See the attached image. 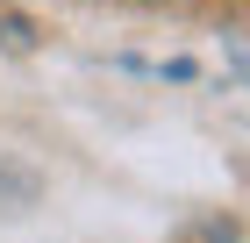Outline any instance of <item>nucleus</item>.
I'll return each instance as SVG.
<instances>
[{
    "mask_svg": "<svg viewBox=\"0 0 250 243\" xmlns=\"http://www.w3.org/2000/svg\"><path fill=\"white\" fill-rule=\"evenodd\" d=\"M43 193V179L29 165H15V157H7V150H0V215H21V207L36 200Z\"/></svg>",
    "mask_w": 250,
    "mask_h": 243,
    "instance_id": "1",
    "label": "nucleus"
},
{
    "mask_svg": "<svg viewBox=\"0 0 250 243\" xmlns=\"http://www.w3.org/2000/svg\"><path fill=\"white\" fill-rule=\"evenodd\" d=\"M179 243H243V229H236L229 215H208V222H193Z\"/></svg>",
    "mask_w": 250,
    "mask_h": 243,
    "instance_id": "3",
    "label": "nucleus"
},
{
    "mask_svg": "<svg viewBox=\"0 0 250 243\" xmlns=\"http://www.w3.org/2000/svg\"><path fill=\"white\" fill-rule=\"evenodd\" d=\"M29 43H36V22L21 7H0V50H29Z\"/></svg>",
    "mask_w": 250,
    "mask_h": 243,
    "instance_id": "2",
    "label": "nucleus"
}]
</instances>
